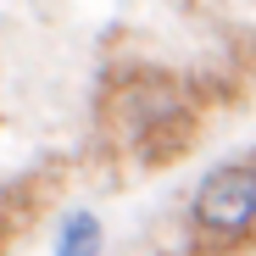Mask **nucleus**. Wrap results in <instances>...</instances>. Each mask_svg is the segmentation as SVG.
<instances>
[{
    "mask_svg": "<svg viewBox=\"0 0 256 256\" xmlns=\"http://www.w3.org/2000/svg\"><path fill=\"white\" fill-rule=\"evenodd\" d=\"M184 223L218 250H250L256 245V150L228 156L218 167H206L195 190L184 195Z\"/></svg>",
    "mask_w": 256,
    "mask_h": 256,
    "instance_id": "1",
    "label": "nucleus"
},
{
    "mask_svg": "<svg viewBox=\"0 0 256 256\" xmlns=\"http://www.w3.org/2000/svg\"><path fill=\"white\" fill-rule=\"evenodd\" d=\"M56 256H106V223H100V212L72 206L67 218L56 223Z\"/></svg>",
    "mask_w": 256,
    "mask_h": 256,
    "instance_id": "2",
    "label": "nucleus"
},
{
    "mask_svg": "<svg viewBox=\"0 0 256 256\" xmlns=\"http://www.w3.org/2000/svg\"><path fill=\"white\" fill-rule=\"evenodd\" d=\"M6 240H12V234H6V218H0V250H6Z\"/></svg>",
    "mask_w": 256,
    "mask_h": 256,
    "instance_id": "3",
    "label": "nucleus"
}]
</instances>
